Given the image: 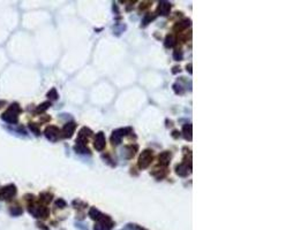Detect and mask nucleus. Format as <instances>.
I'll return each instance as SVG.
<instances>
[{
  "instance_id": "16",
  "label": "nucleus",
  "mask_w": 308,
  "mask_h": 230,
  "mask_svg": "<svg viewBox=\"0 0 308 230\" xmlns=\"http://www.w3.org/2000/svg\"><path fill=\"white\" fill-rule=\"evenodd\" d=\"M189 25H191V21H189V20L180 21V22H178V23L175 24L174 30H179V31H181V30H183V29L188 28Z\"/></svg>"
},
{
  "instance_id": "23",
  "label": "nucleus",
  "mask_w": 308,
  "mask_h": 230,
  "mask_svg": "<svg viewBox=\"0 0 308 230\" xmlns=\"http://www.w3.org/2000/svg\"><path fill=\"white\" fill-rule=\"evenodd\" d=\"M52 199V194L50 193H42L41 194V200L44 202H50Z\"/></svg>"
},
{
  "instance_id": "10",
  "label": "nucleus",
  "mask_w": 308,
  "mask_h": 230,
  "mask_svg": "<svg viewBox=\"0 0 308 230\" xmlns=\"http://www.w3.org/2000/svg\"><path fill=\"white\" fill-rule=\"evenodd\" d=\"M158 13L159 15H163V16H166L169 15V13L171 11V4L170 2H166V1H162V2H159V6H158Z\"/></svg>"
},
{
  "instance_id": "2",
  "label": "nucleus",
  "mask_w": 308,
  "mask_h": 230,
  "mask_svg": "<svg viewBox=\"0 0 308 230\" xmlns=\"http://www.w3.org/2000/svg\"><path fill=\"white\" fill-rule=\"evenodd\" d=\"M16 193V188L14 184H9L4 188L0 189V199L1 200H6V199H11L15 196Z\"/></svg>"
},
{
  "instance_id": "21",
  "label": "nucleus",
  "mask_w": 308,
  "mask_h": 230,
  "mask_svg": "<svg viewBox=\"0 0 308 230\" xmlns=\"http://www.w3.org/2000/svg\"><path fill=\"white\" fill-rule=\"evenodd\" d=\"M8 111H11L12 113H15V114H17V113H20L21 112V108H20V106L17 105V104H12V105L9 106V108H8Z\"/></svg>"
},
{
  "instance_id": "7",
  "label": "nucleus",
  "mask_w": 308,
  "mask_h": 230,
  "mask_svg": "<svg viewBox=\"0 0 308 230\" xmlns=\"http://www.w3.org/2000/svg\"><path fill=\"white\" fill-rule=\"evenodd\" d=\"M75 128H76V124H75L74 122H68V123H66V124L64 125V128H62V136L65 138H70L73 136Z\"/></svg>"
},
{
  "instance_id": "30",
  "label": "nucleus",
  "mask_w": 308,
  "mask_h": 230,
  "mask_svg": "<svg viewBox=\"0 0 308 230\" xmlns=\"http://www.w3.org/2000/svg\"><path fill=\"white\" fill-rule=\"evenodd\" d=\"M178 70L180 72V68H178V67H174V68H173V73H177Z\"/></svg>"
},
{
  "instance_id": "12",
  "label": "nucleus",
  "mask_w": 308,
  "mask_h": 230,
  "mask_svg": "<svg viewBox=\"0 0 308 230\" xmlns=\"http://www.w3.org/2000/svg\"><path fill=\"white\" fill-rule=\"evenodd\" d=\"M189 171H191V168H188L187 163H185V162L177 167V174H178L179 176L185 177V176H187V175L189 174Z\"/></svg>"
},
{
  "instance_id": "17",
  "label": "nucleus",
  "mask_w": 308,
  "mask_h": 230,
  "mask_svg": "<svg viewBox=\"0 0 308 230\" xmlns=\"http://www.w3.org/2000/svg\"><path fill=\"white\" fill-rule=\"evenodd\" d=\"M75 151L77 153H89V149L87 147L85 144H82V143H77L75 145Z\"/></svg>"
},
{
  "instance_id": "13",
  "label": "nucleus",
  "mask_w": 308,
  "mask_h": 230,
  "mask_svg": "<svg viewBox=\"0 0 308 230\" xmlns=\"http://www.w3.org/2000/svg\"><path fill=\"white\" fill-rule=\"evenodd\" d=\"M158 160H159V163H161V165L167 166L171 160V153L170 152H167V151L162 152V153L158 155Z\"/></svg>"
},
{
  "instance_id": "14",
  "label": "nucleus",
  "mask_w": 308,
  "mask_h": 230,
  "mask_svg": "<svg viewBox=\"0 0 308 230\" xmlns=\"http://www.w3.org/2000/svg\"><path fill=\"white\" fill-rule=\"evenodd\" d=\"M89 215L91 216V219L97 220V221H101L102 219L105 216V215H103V214H102L98 210H96V208H91V210H89Z\"/></svg>"
},
{
  "instance_id": "9",
  "label": "nucleus",
  "mask_w": 308,
  "mask_h": 230,
  "mask_svg": "<svg viewBox=\"0 0 308 230\" xmlns=\"http://www.w3.org/2000/svg\"><path fill=\"white\" fill-rule=\"evenodd\" d=\"M112 227V223L107 216H104L97 226H95V230H110Z\"/></svg>"
},
{
  "instance_id": "11",
  "label": "nucleus",
  "mask_w": 308,
  "mask_h": 230,
  "mask_svg": "<svg viewBox=\"0 0 308 230\" xmlns=\"http://www.w3.org/2000/svg\"><path fill=\"white\" fill-rule=\"evenodd\" d=\"M1 119L6 121L7 123H16L17 122V115L15 113H12L11 111H7L5 112L2 115H1Z\"/></svg>"
},
{
  "instance_id": "4",
  "label": "nucleus",
  "mask_w": 308,
  "mask_h": 230,
  "mask_svg": "<svg viewBox=\"0 0 308 230\" xmlns=\"http://www.w3.org/2000/svg\"><path fill=\"white\" fill-rule=\"evenodd\" d=\"M132 131L130 128H125V129H117L114 130L113 132H112V136H111V141L113 144H120V141H121L122 137L126 136V135H128V133Z\"/></svg>"
},
{
  "instance_id": "19",
  "label": "nucleus",
  "mask_w": 308,
  "mask_h": 230,
  "mask_svg": "<svg viewBox=\"0 0 308 230\" xmlns=\"http://www.w3.org/2000/svg\"><path fill=\"white\" fill-rule=\"evenodd\" d=\"M22 208H21L20 206H13L12 208L9 210V213L12 214L13 216H19V215H21L22 214Z\"/></svg>"
},
{
  "instance_id": "32",
  "label": "nucleus",
  "mask_w": 308,
  "mask_h": 230,
  "mask_svg": "<svg viewBox=\"0 0 308 230\" xmlns=\"http://www.w3.org/2000/svg\"><path fill=\"white\" fill-rule=\"evenodd\" d=\"M192 66L191 65H189V66H187V70H189V73H192Z\"/></svg>"
},
{
  "instance_id": "6",
  "label": "nucleus",
  "mask_w": 308,
  "mask_h": 230,
  "mask_svg": "<svg viewBox=\"0 0 308 230\" xmlns=\"http://www.w3.org/2000/svg\"><path fill=\"white\" fill-rule=\"evenodd\" d=\"M93 146H95V149L97 150V151H103L104 147H105V136H104V133L102 132V131L96 135Z\"/></svg>"
},
{
  "instance_id": "8",
  "label": "nucleus",
  "mask_w": 308,
  "mask_h": 230,
  "mask_svg": "<svg viewBox=\"0 0 308 230\" xmlns=\"http://www.w3.org/2000/svg\"><path fill=\"white\" fill-rule=\"evenodd\" d=\"M91 133L93 131L88 128H82L80 130V132H79V138L76 139L77 143H82V144H85L87 141H88V138L91 136Z\"/></svg>"
},
{
  "instance_id": "31",
  "label": "nucleus",
  "mask_w": 308,
  "mask_h": 230,
  "mask_svg": "<svg viewBox=\"0 0 308 230\" xmlns=\"http://www.w3.org/2000/svg\"><path fill=\"white\" fill-rule=\"evenodd\" d=\"M178 131H173V137H174V138H177V137H178Z\"/></svg>"
},
{
  "instance_id": "5",
  "label": "nucleus",
  "mask_w": 308,
  "mask_h": 230,
  "mask_svg": "<svg viewBox=\"0 0 308 230\" xmlns=\"http://www.w3.org/2000/svg\"><path fill=\"white\" fill-rule=\"evenodd\" d=\"M44 133H45V137L48 138V139L54 141H57L58 139V137H59V133L60 132H59V129H58L57 127H54V125H50V127H48V128L45 129Z\"/></svg>"
},
{
  "instance_id": "28",
  "label": "nucleus",
  "mask_w": 308,
  "mask_h": 230,
  "mask_svg": "<svg viewBox=\"0 0 308 230\" xmlns=\"http://www.w3.org/2000/svg\"><path fill=\"white\" fill-rule=\"evenodd\" d=\"M173 89H174V91L177 93H180V94H183V89H181V86H180V85H178V84L173 85Z\"/></svg>"
},
{
  "instance_id": "26",
  "label": "nucleus",
  "mask_w": 308,
  "mask_h": 230,
  "mask_svg": "<svg viewBox=\"0 0 308 230\" xmlns=\"http://www.w3.org/2000/svg\"><path fill=\"white\" fill-rule=\"evenodd\" d=\"M29 128H30V130H31V131H34V133H35V135H39V129H38V128H37V127L34 124V123H30V124H29Z\"/></svg>"
},
{
  "instance_id": "29",
  "label": "nucleus",
  "mask_w": 308,
  "mask_h": 230,
  "mask_svg": "<svg viewBox=\"0 0 308 230\" xmlns=\"http://www.w3.org/2000/svg\"><path fill=\"white\" fill-rule=\"evenodd\" d=\"M37 226H38V228H41V229H43V230H48V228H45V227H44V224H43V223H38V224H37Z\"/></svg>"
},
{
  "instance_id": "22",
  "label": "nucleus",
  "mask_w": 308,
  "mask_h": 230,
  "mask_svg": "<svg viewBox=\"0 0 308 230\" xmlns=\"http://www.w3.org/2000/svg\"><path fill=\"white\" fill-rule=\"evenodd\" d=\"M48 97L50 98V99H52V100H56V99H58V92H57V90L56 89H51L48 92Z\"/></svg>"
},
{
  "instance_id": "18",
  "label": "nucleus",
  "mask_w": 308,
  "mask_h": 230,
  "mask_svg": "<svg viewBox=\"0 0 308 230\" xmlns=\"http://www.w3.org/2000/svg\"><path fill=\"white\" fill-rule=\"evenodd\" d=\"M50 106H51V102H50V101H45V102L41 104V105L37 107L36 112H37V113H43V112H45L46 109L49 108Z\"/></svg>"
},
{
  "instance_id": "24",
  "label": "nucleus",
  "mask_w": 308,
  "mask_h": 230,
  "mask_svg": "<svg viewBox=\"0 0 308 230\" xmlns=\"http://www.w3.org/2000/svg\"><path fill=\"white\" fill-rule=\"evenodd\" d=\"M56 206H57L58 208H64V207H66V202L64 199H58L57 202H56Z\"/></svg>"
},
{
  "instance_id": "27",
  "label": "nucleus",
  "mask_w": 308,
  "mask_h": 230,
  "mask_svg": "<svg viewBox=\"0 0 308 230\" xmlns=\"http://www.w3.org/2000/svg\"><path fill=\"white\" fill-rule=\"evenodd\" d=\"M152 19H154V17L151 16L150 14H147L146 16H144V19H143V24L147 25V24H148V23H149V22H150V21L152 20Z\"/></svg>"
},
{
  "instance_id": "1",
  "label": "nucleus",
  "mask_w": 308,
  "mask_h": 230,
  "mask_svg": "<svg viewBox=\"0 0 308 230\" xmlns=\"http://www.w3.org/2000/svg\"><path fill=\"white\" fill-rule=\"evenodd\" d=\"M152 158H154L152 157V151H150V150L143 151L141 155H140V159H138V167L142 168V169L148 168L151 161H152Z\"/></svg>"
},
{
  "instance_id": "15",
  "label": "nucleus",
  "mask_w": 308,
  "mask_h": 230,
  "mask_svg": "<svg viewBox=\"0 0 308 230\" xmlns=\"http://www.w3.org/2000/svg\"><path fill=\"white\" fill-rule=\"evenodd\" d=\"M183 136H185L186 139L192 141V124L191 123H187V124L183 125Z\"/></svg>"
},
{
  "instance_id": "25",
  "label": "nucleus",
  "mask_w": 308,
  "mask_h": 230,
  "mask_svg": "<svg viewBox=\"0 0 308 230\" xmlns=\"http://www.w3.org/2000/svg\"><path fill=\"white\" fill-rule=\"evenodd\" d=\"M173 58H174V60H177V61L181 60V59H183V53H181V51H174V53H173Z\"/></svg>"
},
{
  "instance_id": "20",
  "label": "nucleus",
  "mask_w": 308,
  "mask_h": 230,
  "mask_svg": "<svg viewBox=\"0 0 308 230\" xmlns=\"http://www.w3.org/2000/svg\"><path fill=\"white\" fill-rule=\"evenodd\" d=\"M175 44V38L172 35H169L165 39V46L166 47H173Z\"/></svg>"
},
{
  "instance_id": "3",
  "label": "nucleus",
  "mask_w": 308,
  "mask_h": 230,
  "mask_svg": "<svg viewBox=\"0 0 308 230\" xmlns=\"http://www.w3.org/2000/svg\"><path fill=\"white\" fill-rule=\"evenodd\" d=\"M29 210H30V213L33 214L35 218L45 219L49 216V210L46 207H44V206H37V207L30 206Z\"/></svg>"
}]
</instances>
